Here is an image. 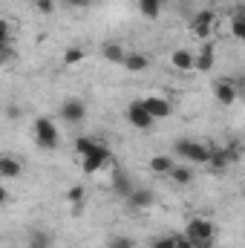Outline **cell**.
<instances>
[{"label":"cell","instance_id":"obj_1","mask_svg":"<svg viewBox=\"0 0 245 248\" xmlns=\"http://www.w3.org/2000/svg\"><path fill=\"white\" fill-rule=\"evenodd\" d=\"M184 237L193 243V248H211L214 246V225L202 217H193L184 228Z\"/></svg>","mask_w":245,"mask_h":248},{"label":"cell","instance_id":"obj_2","mask_svg":"<svg viewBox=\"0 0 245 248\" xmlns=\"http://www.w3.org/2000/svg\"><path fill=\"white\" fill-rule=\"evenodd\" d=\"M173 147H176V153L184 156L187 162H193V165H208V156H211V147H208V144H202V141H190V139H182V141H176Z\"/></svg>","mask_w":245,"mask_h":248},{"label":"cell","instance_id":"obj_3","mask_svg":"<svg viewBox=\"0 0 245 248\" xmlns=\"http://www.w3.org/2000/svg\"><path fill=\"white\" fill-rule=\"evenodd\" d=\"M35 141H38V147L52 150L58 144V127L49 122V119H38L35 122Z\"/></svg>","mask_w":245,"mask_h":248},{"label":"cell","instance_id":"obj_4","mask_svg":"<svg viewBox=\"0 0 245 248\" xmlns=\"http://www.w3.org/2000/svg\"><path fill=\"white\" fill-rule=\"evenodd\" d=\"M81 159H84V173H98L104 165H110V162H113L110 147H104V144H95V150H92V153H87V156H81Z\"/></svg>","mask_w":245,"mask_h":248},{"label":"cell","instance_id":"obj_5","mask_svg":"<svg viewBox=\"0 0 245 248\" xmlns=\"http://www.w3.org/2000/svg\"><path fill=\"white\" fill-rule=\"evenodd\" d=\"M138 104L147 110V116H150L153 122H159V119H168V116L173 113L170 101H168V98H162V95H150V98H141Z\"/></svg>","mask_w":245,"mask_h":248},{"label":"cell","instance_id":"obj_6","mask_svg":"<svg viewBox=\"0 0 245 248\" xmlns=\"http://www.w3.org/2000/svg\"><path fill=\"white\" fill-rule=\"evenodd\" d=\"M61 119L66 124H78L87 119V107H84V101H78V98H69V101H63L61 104Z\"/></svg>","mask_w":245,"mask_h":248},{"label":"cell","instance_id":"obj_7","mask_svg":"<svg viewBox=\"0 0 245 248\" xmlns=\"http://www.w3.org/2000/svg\"><path fill=\"white\" fill-rule=\"evenodd\" d=\"M127 122L133 124L136 130H150V127L156 124V122H153V119H150V116H147V110H144V107H141L138 101L127 107Z\"/></svg>","mask_w":245,"mask_h":248},{"label":"cell","instance_id":"obj_8","mask_svg":"<svg viewBox=\"0 0 245 248\" xmlns=\"http://www.w3.org/2000/svg\"><path fill=\"white\" fill-rule=\"evenodd\" d=\"M190 32L196 38H208L214 32V12H199L193 20H190Z\"/></svg>","mask_w":245,"mask_h":248},{"label":"cell","instance_id":"obj_9","mask_svg":"<svg viewBox=\"0 0 245 248\" xmlns=\"http://www.w3.org/2000/svg\"><path fill=\"white\" fill-rule=\"evenodd\" d=\"M127 202H130V208H136V211H144V208H150L153 205V190H147V187H133L130 193H127Z\"/></svg>","mask_w":245,"mask_h":248},{"label":"cell","instance_id":"obj_10","mask_svg":"<svg viewBox=\"0 0 245 248\" xmlns=\"http://www.w3.org/2000/svg\"><path fill=\"white\" fill-rule=\"evenodd\" d=\"M208 165H211V170H214V173H222V170H228V165H231V156H228V150H225V147H211Z\"/></svg>","mask_w":245,"mask_h":248},{"label":"cell","instance_id":"obj_11","mask_svg":"<svg viewBox=\"0 0 245 248\" xmlns=\"http://www.w3.org/2000/svg\"><path fill=\"white\" fill-rule=\"evenodd\" d=\"M20 173H23L20 159H15V156H0V176H3V179H17Z\"/></svg>","mask_w":245,"mask_h":248},{"label":"cell","instance_id":"obj_12","mask_svg":"<svg viewBox=\"0 0 245 248\" xmlns=\"http://www.w3.org/2000/svg\"><path fill=\"white\" fill-rule=\"evenodd\" d=\"M214 93H216V101H219V104H225V107L237 101V87H234L231 81H219Z\"/></svg>","mask_w":245,"mask_h":248},{"label":"cell","instance_id":"obj_13","mask_svg":"<svg viewBox=\"0 0 245 248\" xmlns=\"http://www.w3.org/2000/svg\"><path fill=\"white\" fill-rule=\"evenodd\" d=\"M193 69H199V72H211L214 69V46L211 44L202 46L199 55H193Z\"/></svg>","mask_w":245,"mask_h":248},{"label":"cell","instance_id":"obj_14","mask_svg":"<svg viewBox=\"0 0 245 248\" xmlns=\"http://www.w3.org/2000/svg\"><path fill=\"white\" fill-rule=\"evenodd\" d=\"M122 63L127 66V69H130V72H144L150 61H147V55H141V52H127Z\"/></svg>","mask_w":245,"mask_h":248},{"label":"cell","instance_id":"obj_15","mask_svg":"<svg viewBox=\"0 0 245 248\" xmlns=\"http://www.w3.org/2000/svg\"><path fill=\"white\" fill-rule=\"evenodd\" d=\"M170 63L176 66V69H193V52L190 49H176L173 55H170Z\"/></svg>","mask_w":245,"mask_h":248},{"label":"cell","instance_id":"obj_16","mask_svg":"<svg viewBox=\"0 0 245 248\" xmlns=\"http://www.w3.org/2000/svg\"><path fill=\"white\" fill-rule=\"evenodd\" d=\"M170 179H173L176 185H187V182H193V170H190L187 165H173V168H170Z\"/></svg>","mask_w":245,"mask_h":248},{"label":"cell","instance_id":"obj_17","mask_svg":"<svg viewBox=\"0 0 245 248\" xmlns=\"http://www.w3.org/2000/svg\"><path fill=\"white\" fill-rule=\"evenodd\" d=\"M113 185H116V190H119L122 196H127V193L133 190V185H130V179H127V173H124L122 168L113 170Z\"/></svg>","mask_w":245,"mask_h":248},{"label":"cell","instance_id":"obj_18","mask_svg":"<svg viewBox=\"0 0 245 248\" xmlns=\"http://www.w3.org/2000/svg\"><path fill=\"white\" fill-rule=\"evenodd\" d=\"M170 168H173V159L170 156H153L150 159V170L153 173H170Z\"/></svg>","mask_w":245,"mask_h":248},{"label":"cell","instance_id":"obj_19","mask_svg":"<svg viewBox=\"0 0 245 248\" xmlns=\"http://www.w3.org/2000/svg\"><path fill=\"white\" fill-rule=\"evenodd\" d=\"M138 12L144 17H159L162 15V3L159 0H138Z\"/></svg>","mask_w":245,"mask_h":248},{"label":"cell","instance_id":"obj_20","mask_svg":"<svg viewBox=\"0 0 245 248\" xmlns=\"http://www.w3.org/2000/svg\"><path fill=\"white\" fill-rule=\"evenodd\" d=\"M29 248H52V237L46 231H32L29 234Z\"/></svg>","mask_w":245,"mask_h":248},{"label":"cell","instance_id":"obj_21","mask_svg":"<svg viewBox=\"0 0 245 248\" xmlns=\"http://www.w3.org/2000/svg\"><path fill=\"white\" fill-rule=\"evenodd\" d=\"M101 52H104V58H107V61H113V63H122L124 55H127L119 44H104V49H101Z\"/></svg>","mask_w":245,"mask_h":248},{"label":"cell","instance_id":"obj_22","mask_svg":"<svg viewBox=\"0 0 245 248\" xmlns=\"http://www.w3.org/2000/svg\"><path fill=\"white\" fill-rule=\"evenodd\" d=\"M231 35H234L237 41H243V38H245V17H243V12H237V15H234V20H231Z\"/></svg>","mask_w":245,"mask_h":248},{"label":"cell","instance_id":"obj_23","mask_svg":"<svg viewBox=\"0 0 245 248\" xmlns=\"http://www.w3.org/2000/svg\"><path fill=\"white\" fill-rule=\"evenodd\" d=\"M95 144H98L95 139H87V136H84V139H78V141H75V150H78V156H87V153H92V150H95Z\"/></svg>","mask_w":245,"mask_h":248},{"label":"cell","instance_id":"obj_24","mask_svg":"<svg viewBox=\"0 0 245 248\" xmlns=\"http://www.w3.org/2000/svg\"><path fill=\"white\" fill-rule=\"evenodd\" d=\"M78 61H84V49H81V46H69V49L63 52V63L72 66V63H78Z\"/></svg>","mask_w":245,"mask_h":248},{"label":"cell","instance_id":"obj_25","mask_svg":"<svg viewBox=\"0 0 245 248\" xmlns=\"http://www.w3.org/2000/svg\"><path fill=\"white\" fill-rule=\"evenodd\" d=\"M66 199L72 202V205H84V187L81 185H72L66 190Z\"/></svg>","mask_w":245,"mask_h":248},{"label":"cell","instance_id":"obj_26","mask_svg":"<svg viewBox=\"0 0 245 248\" xmlns=\"http://www.w3.org/2000/svg\"><path fill=\"white\" fill-rule=\"evenodd\" d=\"M107 248H136V243L130 237H110L107 240Z\"/></svg>","mask_w":245,"mask_h":248},{"label":"cell","instance_id":"obj_27","mask_svg":"<svg viewBox=\"0 0 245 248\" xmlns=\"http://www.w3.org/2000/svg\"><path fill=\"white\" fill-rule=\"evenodd\" d=\"M35 6H38L41 15H52L55 12V0H35Z\"/></svg>","mask_w":245,"mask_h":248},{"label":"cell","instance_id":"obj_28","mask_svg":"<svg viewBox=\"0 0 245 248\" xmlns=\"http://www.w3.org/2000/svg\"><path fill=\"white\" fill-rule=\"evenodd\" d=\"M150 248H173V237H159L150 243Z\"/></svg>","mask_w":245,"mask_h":248},{"label":"cell","instance_id":"obj_29","mask_svg":"<svg viewBox=\"0 0 245 248\" xmlns=\"http://www.w3.org/2000/svg\"><path fill=\"white\" fill-rule=\"evenodd\" d=\"M173 248H193V243L182 234V237H173Z\"/></svg>","mask_w":245,"mask_h":248},{"label":"cell","instance_id":"obj_30","mask_svg":"<svg viewBox=\"0 0 245 248\" xmlns=\"http://www.w3.org/2000/svg\"><path fill=\"white\" fill-rule=\"evenodd\" d=\"M66 6H75V9H84V6H90V0H63Z\"/></svg>","mask_w":245,"mask_h":248},{"label":"cell","instance_id":"obj_31","mask_svg":"<svg viewBox=\"0 0 245 248\" xmlns=\"http://www.w3.org/2000/svg\"><path fill=\"white\" fill-rule=\"evenodd\" d=\"M6 202H9V190L0 185V205H6Z\"/></svg>","mask_w":245,"mask_h":248},{"label":"cell","instance_id":"obj_32","mask_svg":"<svg viewBox=\"0 0 245 248\" xmlns=\"http://www.w3.org/2000/svg\"><path fill=\"white\" fill-rule=\"evenodd\" d=\"M3 61H6V58H3V55H0V66H3Z\"/></svg>","mask_w":245,"mask_h":248},{"label":"cell","instance_id":"obj_33","mask_svg":"<svg viewBox=\"0 0 245 248\" xmlns=\"http://www.w3.org/2000/svg\"><path fill=\"white\" fill-rule=\"evenodd\" d=\"M159 3H162V6H165V3H168V0H159Z\"/></svg>","mask_w":245,"mask_h":248},{"label":"cell","instance_id":"obj_34","mask_svg":"<svg viewBox=\"0 0 245 248\" xmlns=\"http://www.w3.org/2000/svg\"><path fill=\"white\" fill-rule=\"evenodd\" d=\"M90 3H98V0H90Z\"/></svg>","mask_w":245,"mask_h":248}]
</instances>
